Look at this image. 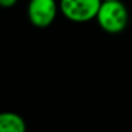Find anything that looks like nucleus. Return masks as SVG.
Wrapping results in <instances>:
<instances>
[{
    "mask_svg": "<svg viewBox=\"0 0 132 132\" xmlns=\"http://www.w3.org/2000/svg\"><path fill=\"white\" fill-rule=\"evenodd\" d=\"M18 3V0H0V5L3 8H12Z\"/></svg>",
    "mask_w": 132,
    "mask_h": 132,
    "instance_id": "5",
    "label": "nucleus"
},
{
    "mask_svg": "<svg viewBox=\"0 0 132 132\" xmlns=\"http://www.w3.org/2000/svg\"><path fill=\"white\" fill-rule=\"evenodd\" d=\"M128 9L122 2H105L101 4L96 21L108 34H119L128 25Z\"/></svg>",
    "mask_w": 132,
    "mask_h": 132,
    "instance_id": "1",
    "label": "nucleus"
},
{
    "mask_svg": "<svg viewBox=\"0 0 132 132\" xmlns=\"http://www.w3.org/2000/svg\"><path fill=\"white\" fill-rule=\"evenodd\" d=\"M105 2H122V0H102V3Z\"/></svg>",
    "mask_w": 132,
    "mask_h": 132,
    "instance_id": "6",
    "label": "nucleus"
},
{
    "mask_svg": "<svg viewBox=\"0 0 132 132\" xmlns=\"http://www.w3.org/2000/svg\"><path fill=\"white\" fill-rule=\"evenodd\" d=\"M0 132H26L25 119L13 111H4L0 115Z\"/></svg>",
    "mask_w": 132,
    "mask_h": 132,
    "instance_id": "4",
    "label": "nucleus"
},
{
    "mask_svg": "<svg viewBox=\"0 0 132 132\" xmlns=\"http://www.w3.org/2000/svg\"><path fill=\"white\" fill-rule=\"evenodd\" d=\"M58 9L60 3L56 0H29L27 18L35 27L45 29L54 22Z\"/></svg>",
    "mask_w": 132,
    "mask_h": 132,
    "instance_id": "3",
    "label": "nucleus"
},
{
    "mask_svg": "<svg viewBox=\"0 0 132 132\" xmlns=\"http://www.w3.org/2000/svg\"><path fill=\"white\" fill-rule=\"evenodd\" d=\"M102 0H60V11L66 20L86 23L96 20Z\"/></svg>",
    "mask_w": 132,
    "mask_h": 132,
    "instance_id": "2",
    "label": "nucleus"
}]
</instances>
